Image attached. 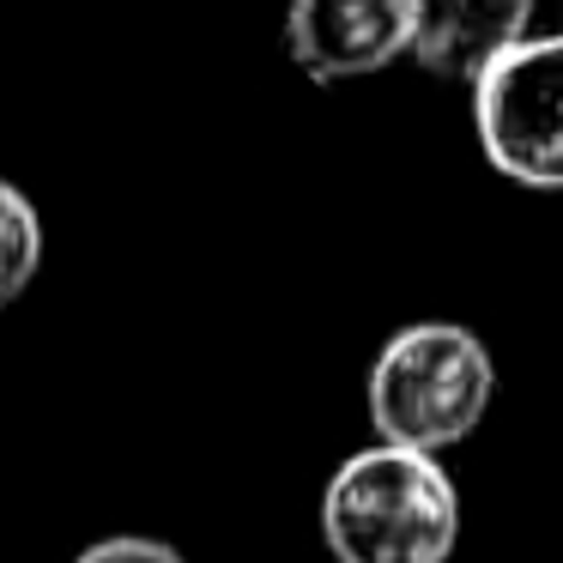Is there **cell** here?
<instances>
[{
  "instance_id": "cell-1",
  "label": "cell",
  "mask_w": 563,
  "mask_h": 563,
  "mask_svg": "<svg viewBox=\"0 0 563 563\" xmlns=\"http://www.w3.org/2000/svg\"><path fill=\"white\" fill-rule=\"evenodd\" d=\"M321 539L340 563H449L461 497L437 454L382 442L328 478Z\"/></svg>"
},
{
  "instance_id": "cell-2",
  "label": "cell",
  "mask_w": 563,
  "mask_h": 563,
  "mask_svg": "<svg viewBox=\"0 0 563 563\" xmlns=\"http://www.w3.org/2000/svg\"><path fill=\"white\" fill-rule=\"evenodd\" d=\"M497 369L473 328L454 321H418L400 328L369 364V424L382 442L400 449H454L490 412Z\"/></svg>"
},
{
  "instance_id": "cell-3",
  "label": "cell",
  "mask_w": 563,
  "mask_h": 563,
  "mask_svg": "<svg viewBox=\"0 0 563 563\" xmlns=\"http://www.w3.org/2000/svg\"><path fill=\"white\" fill-rule=\"evenodd\" d=\"M473 122L509 183L563 188V31L521 37L473 79Z\"/></svg>"
},
{
  "instance_id": "cell-4",
  "label": "cell",
  "mask_w": 563,
  "mask_h": 563,
  "mask_svg": "<svg viewBox=\"0 0 563 563\" xmlns=\"http://www.w3.org/2000/svg\"><path fill=\"white\" fill-rule=\"evenodd\" d=\"M291 62L309 79H364L412 49V0H291Z\"/></svg>"
},
{
  "instance_id": "cell-5",
  "label": "cell",
  "mask_w": 563,
  "mask_h": 563,
  "mask_svg": "<svg viewBox=\"0 0 563 563\" xmlns=\"http://www.w3.org/2000/svg\"><path fill=\"white\" fill-rule=\"evenodd\" d=\"M533 0H412V62L442 79H478L527 37Z\"/></svg>"
},
{
  "instance_id": "cell-6",
  "label": "cell",
  "mask_w": 563,
  "mask_h": 563,
  "mask_svg": "<svg viewBox=\"0 0 563 563\" xmlns=\"http://www.w3.org/2000/svg\"><path fill=\"white\" fill-rule=\"evenodd\" d=\"M37 267H43V219L25 188H13L0 176V309L25 297Z\"/></svg>"
},
{
  "instance_id": "cell-7",
  "label": "cell",
  "mask_w": 563,
  "mask_h": 563,
  "mask_svg": "<svg viewBox=\"0 0 563 563\" xmlns=\"http://www.w3.org/2000/svg\"><path fill=\"white\" fill-rule=\"evenodd\" d=\"M74 563H188L176 545H164V539H140V533H115V539H98V545H86Z\"/></svg>"
}]
</instances>
